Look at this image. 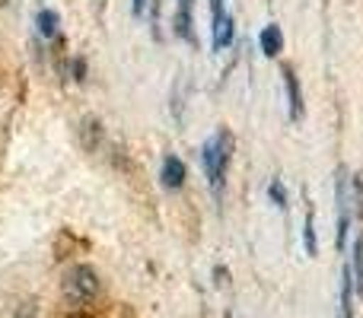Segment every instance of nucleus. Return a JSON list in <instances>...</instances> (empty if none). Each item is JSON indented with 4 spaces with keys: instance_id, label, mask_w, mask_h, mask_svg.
Listing matches in <instances>:
<instances>
[{
    "instance_id": "1",
    "label": "nucleus",
    "mask_w": 363,
    "mask_h": 318,
    "mask_svg": "<svg viewBox=\"0 0 363 318\" xmlns=\"http://www.w3.org/2000/svg\"><path fill=\"white\" fill-rule=\"evenodd\" d=\"M201 159H204V172H207V181H211V191L220 198L223 181H226V169H230V159H233V134L226 131V127H220L204 144Z\"/></svg>"
},
{
    "instance_id": "2",
    "label": "nucleus",
    "mask_w": 363,
    "mask_h": 318,
    "mask_svg": "<svg viewBox=\"0 0 363 318\" xmlns=\"http://www.w3.org/2000/svg\"><path fill=\"white\" fill-rule=\"evenodd\" d=\"M99 287L102 283H99L96 268H89V264H77V268H70L67 274H64L61 296L70 309H86L89 302L99 296Z\"/></svg>"
},
{
    "instance_id": "3",
    "label": "nucleus",
    "mask_w": 363,
    "mask_h": 318,
    "mask_svg": "<svg viewBox=\"0 0 363 318\" xmlns=\"http://www.w3.org/2000/svg\"><path fill=\"white\" fill-rule=\"evenodd\" d=\"M335 200H338V239H335V249L345 251L347 245V229H351L354 217V175L345 166H338V181H335Z\"/></svg>"
},
{
    "instance_id": "4",
    "label": "nucleus",
    "mask_w": 363,
    "mask_h": 318,
    "mask_svg": "<svg viewBox=\"0 0 363 318\" xmlns=\"http://www.w3.org/2000/svg\"><path fill=\"white\" fill-rule=\"evenodd\" d=\"M284 86H287V106H290V121H300L303 118V93H300V80H296L294 67L284 64Z\"/></svg>"
},
{
    "instance_id": "5",
    "label": "nucleus",
    "mask_w": 363,
    "mask_h": 318,
    "mask_svg": "<svg viewBox=\"0 0 363 318\" xmlns=\"http://www.w3.org/2000/svg\"><path fill=\"white\" fill-rule=\"evenodd\" d=\"M160 178H163V185L169 188V191H179V188L185 185V178H188L185 162H182L179 157H166V159H163V172H160Z\"/></svg>"
},
{
    "instance_id": "6",
    "label": "nucleus",
    "mask_w": 363,
    "mask_h": 318,
    "mask_svg": "<svg viewBox=\"0 0 363 318\" xmlns=\"http://www.w3.org/2000/svg\"><path fill=\"white\" fill-rule=\"evenodd\" d=\"M354 293H357V287H354V274H351V264H345L341 268V318H354Z\"/></svg>"
},
{
    "instance_id": "7",
    "label": "nucleus",
    "mask_w": 363,
    "mask_h": 318,
    "mask_svg": "<svg viewBox=\"0 0 363 318\" xmlns=\"http://www.w3.org/2000/svg\"><path fill=\"white\" fill-rule=\"evenodd\" d=\"M258 45H262V55L264 57H277V55H281V51H284V32H281V25H277V23L264 25Z\"/></svg>"
},
{
    "instance_id": "8",
    "label": "nucleus",
    "mask_w": 363,
    "mask_h": 318,
    "mask_svg": "<svg viewBox=\"0 0 363 318\" xmlns=\"http://www.w3.org/2000/svg\"><path fill=\"white\" fill-rule=\"evenodd\" d=\"M211 32H213V51L230 48V45H233V16H230V13H223V16L211 25Z\"/></svg>"
},
{
    "instance_id": "9",
    "label": "nucleus",
    "mask_w": 363,
    "mask_h": 318,
    "mask_svg": "<svg viewBox=\"0 0 363 318\" xmlns=\"http://www.w3.org/2000/svg\"><path fill=\"white\" fill-rule=\"evenodd\" d=\"M191 4L194 0H179V10H176V35L194 42V19H191Z\"/></svg>"
},
{
    "instance_id": "10",
    "label": "nucleus",
    "mask_w": 363,
    "mask_h": 318,
    "mask_svg": "<svg viewBox=\"0 0 363 318\" xmlns=\"http://www.w3.org/2000/svg\"><path fill=\"white\" fill-rule=\"evenodd\" d=\"M80 140H83V147H86L89 153L99 147V140H102V125L96 118H83L80 121Z\"/></svg>"
},
{
    "instance_id": "11",
    "label": "nucleus",
    "mask_w": 363,
    "mask_h": 318,
    "mask_svg": "<svg viewBox=\"0 0 363 318\" xmlns=\"http://www.w3.org/2000/svg\"><path fill=\"white\" fill-rule=\"evenodd\" d=\"M303 249L306 255H319V242H315V210L306 207V220H303Z\"/></svg>"
},
{
    "instance_id": "12",
    "label": "nucleus",
    "mask_w": 363,
    "mask_h": 318,
    "mask_svg": "<svg viewBox=\"0 0 363 318\" xmlns=\"http://www.w3.org/2000/svg\"><path fill=\"white\" fill-rule=\"evenodd\" d=\"M351 274H354V287L357 296H363V232L354 239V251H351Z\"/></svg>"
},
{
    "instance_id": "13",
    "label": "nucleus",
    "mask_w": 363,
    "mask_h": 318,
    "mask_svg": "<svg viewBox=\"0 0 363 318\" xmlns=\"http://www.w3.org/2000/svg\"><path fill=\"white\" fill-rule=\"evenodd\" d=\"M35 25H38V35L55 38V35H57V29H61V16H57L55 10H38Z\"/></svg>"
},
{
    "instance_id": "14",
    "label": "nucleus",
    "mask_w": 363,
    "mask_h": 318,
    "mask_svg": "<svg viewBox=\"0 0 363 318\" xmlns=\"http://www.w3.org/2000/svg\"><path fill=\"white\" fill-rule=\"evenodd\" d=\"M268 198H271V204H277L284 210V207H287V188H284V181L281 178H274L268 185Z\"/></svg>"
},
{
    "instance_id": "15",
    "label": "nucleus",
    "mask_w": 363,
    "mask_h": 318,
    "mask_svg": "<svg viewBox=\"0 0 363 318\" xmlns=\"http://www.w3.org/2000/svg\"><path fill=\"white\" fill-rule=\"evenodd\" d=\"M13 318H38V302L35 300H23L16 306V312H13Z\"/></svg>"
},
{
    "instance_id": "16",
    "label": "nucleus",
    "mask_w": 363,
    "mask_h": 318,
    "mask_svg": "<svg viewBox=\"0 0 363 318\" xmlns=\"http://www.w3.org/2000/svg\"><path fill=\"white\" fill-rule=\"evenodd\" d=\"M354 217H363V178L354 175Z\"/></svg>"
},
{
    "instance_id": "17",
    "label": "nucleus",
    "mask_w": 363,
    "mask_h": 318,
    "mask_svg": "<svg viewBox=\"0 0 363 318\" xmlns=\"http://www.w3.org/2000/svg\"><path fill=\"white\" fill-rule=\"evenodd\" d=\"M74 80L77 83L86 80V61H83V57H74Z\"/></svg>"
},
{
    "instance_id": "18",
    "label": "nucleus",
    "mask_w": 363,
    "mask_h": 318,
    "mask_svg": "<svg viewBox=\"0 0 363 318\" xmlns=\"http://www.w3.org/2000/svg\"><path fill=\"white\" fill-rule=\"evenodd\" d=\"M223 0H211V23H217L220 16H223Z\"/></svg>"
},
{
    "instance_id": "19",
    "label": "nucleus",
    "mask_w": 363,
    "mask_h": 318,
    "mask_svg": "<svg viewBox=\"0 0 363 318\" xmlns=\"http://www.w3.org/2000/svg\"><path fill=\"white\" fill-rule=\"evenodd\" d=\"M144 10H147V0H131V13H134V16H144Z\"/></svg>"
}]
</instances>
